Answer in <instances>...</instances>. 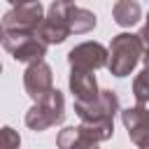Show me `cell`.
Listing matches in <instances>:
<instances>
[{
    "label": "cell",
    "instance_id": "cell-20",
    "mask_svg": "<svg viewBox=\"0 0 149 149\" xmlns=\"http://www.w3.org/2000/svg\"><path fill=\"white\" fill-rule=\"evenodd\" d=\"M65 2H72V0H65Z\"/></svg>",
    "mask_w": 149,
    "mask_h": 149
},
{
    "label": "cell",
    "instance_id": "cell-5",
    "mask_svg": "<svg viewBox=\"0 0 149 149\" xmlns=\"http://www.w3.org/2000/svg\"><path fill=\"white\" fill-rule=\"evenodd\" d=\"M37 35L47 44H61L72 35L70 23H68V2L65 0H54L49 5L42 23L37 26Z\"/></svg>",
    "mask_w": 149,
    "mask_h": 149
},
{
    "label": "cell",
    "instance_id": "cell-14",
    "mask_svg": "<svg viewBox=\"0 0 149 149\" xmlns=\"http://www.w3.org/2000/svg\"><path fill=\"white\" fill-rule=\"evenodd\" d=\"M133 98L135 102L149 105V65H144L133 79Z\"/></svg>",
    "mask_w": 149,
    "mask_h": 149
},
{
    "label": "cell",
    "instance_id": "cell-7",
    "mask_svg": "<svg viewBox=\"0 0 149 149\" xmlns=\"http://www.w3.org/2000/svg\"><path fill=\"white\" fill-rule=\"evenodd\" d=\"M44 19V7L40 0H30L23 5H12V9L2 16L5 30H37Z\"/></svg>",
    "mask_w": 149,
    "mask_h": 149
},
{
    "label": "cell",
    "instance_id": "cell-19",
    "mask_svg": "<svg viewBox=\"0 0 149 149\" xmlns=\"http://www.w3.org/2000/svg\"><path fill=\"white\" fill-rule=\"evenodd\" d=\"M2 40H5V26L0 23V44H2Z\"/></svg>",
    "mask_w": 149,
    "mask_h": 149
},
{
    "label": "cell",
    "instance_id": "cell-6",
    "mask_svg": "<svg viewBox=\"0 0 149 149\" xmlns=\"http://www.w3.org/2000/svg\"><path fill=\"white\" fill-rule=\"evenodd\" d=\"M119 112V95L112 88H100L95 100L79 102L74 100V114L79 121H114Z\"/></svg>",
    "mask_w": 149,
    "mask_h": 149
},
{
    "label": "cell",
    "instance_id": "cell-13",
    "mask_svg": "<svg viewBox=\"0 0 149 149\" xmlns=\"http://www.w3.org/2000/svg\"><path fill=\"white\" fill-rule=\"evenodd\" d=\"M112 16L121 28H130L142 19V7L137 0H116L112 7Z\"/></svg>",
    "mask_w": 149,
    "mask_h": 149
},
{
    "label": "cell",
    "instance_id": "cell-10",
    "mask_svg": "<svg viewBox=\"0 0 149 149\" xmlns=\"http://www.w3.org/2000/svg\"><path fill=\"white\" fill-rule=\"evenodd\" d=\"M68 63H70V68L100 70L107 65V47H102L100 42H81L70 49Z\"/></svg>",
    "mask_w": 149,
    "mask_h": 149
},
{
    "label": "cell",
    "instance_id": "cell-11",
    "mask_svg": "<svg viewBox=\"0 0 149 149\" xmlns=\"http://www.w3.org/2000/svg\"><path fill=\"white\" fill-rule=\"evenodd\" d=\"M95 70H86V68H70V91L74 95V100L79 102H88V100H95L100 88H98V81H95Z\"/></svg>",
    "mask_w": 149,
    "mask_h": 149
},
{
    "label": "cell",
    "instance_id": "cell-16",
    "mask_svg": "<svg viewBox=\"0 0 149 149\" xmlns=\"http://www.w3.org/2000/svg\"><path fill=\"white\" fill-rule=\"evenodd\" d=\"M137 35H140V40H142L144 49H149V14H147V19H144V26H142V30H140Z\"/></svg>",
    "mask_w": 149,
    "mask_h": 149
},
{
    "label": "cell",
    "instance_id": "cell-9",
    "mask_svg": "<svg viewBox=\"0 0 149 149\" xmlns=\"http://www.w3.org/2000/svg\"><path fill=\"white\" fill-rule=\"evenodd\" d=\"M23 88L33 100L44 98L54 88V74H51V68L44 63V58L28 63V68L23 72Z\"/></svg>",
    "mask_w": 149,
    "mask_h": 149
},
{
    "label": "cell",
    "instance_id": "cell-3",
    "mask_svg": "<svg viewBox=\"0 0 149 149\" xmlns=\"http://www.w3.org/2000/svg\"><path fill=\"white\" fill-rule=\"evenodd\" d=\"M63 119H65V98L58 88H51L44 98L33 100V107L26 112V126L35 133L63 123Z\"/></svg>",
    "mask_w": 149,
    "mask_h": 149
},
{
    "label": "cell",
    "instance_id": "cell-2",
    "mask_svg": "<svg viewBox=\"0 0 149 149\" xmlns=\"http://www.w3.org/2000/svg\"><path fill=\"white\" fill-rule=\"evenodd\" d=\"M114 135V121H81L79 126H65L56 144L61 149H86L95 147Z\"/></svg>",
    "mask_w": 149,
    "mask_h": 149
},
{
    "label": "cell",
    "instance_id": "cell-15",
    "mask_svg": "<svg viewBox=\"0 0 149 149\" xmlns=\"http://www.w3.org/2000/svg\"><path fill=\"white\" fill-rule=\"evenodd\" d=\"M21 144V135L12 126H0V149H16Z\"/></svg>",
    "mask_w": 149,
    "mask_h": 149
},
{
    "label": "cell",
    "instance_id": "cell-12",
    "mask_svg": "<svg viewBox=\"0 0 149 149\" xmlns=\"http://www.w3.org/2000/svg\"><path fill=\"white\" fill-rule=\"evenodd\" d=\"M68 23H70V30L74 35H84V33H91L98 21H95V14L91 9H84V7L68 2Z\"/></svg>",
    "mask_w": 149,
    "mask_h": 149
},
{
    "label": "cell",
    "instance_id": "cell-4",
    "mask_svg": "<svg viewBox=\"0 0 149 149\" xmlns=\"http://www.w3.org/2000/svg\"><path fill=\"white\" fill-rule=\"evenodd\" d=\"M2 47L19 63L42 61L47 56V42L37 35V30H5Z\"/></svg>",
    "mask_w": 149,
    "mask_h": 149
},
{
    "label": "cell",
    "instance_id": "cell-21",
    "mask_svg": "<svg viewBox=\"0 0 149 149\" xmlns=\"http://www.w3.org/2000/svg\"><path fill=\"white\" fill-rule=\"evenodd\" d=\"M0 72H2V65H0Z\"/></svg>",
    "mask_w": 149,
    "mask_h": 149
},
{
    "label": "cell",
    "instance_id": "cell-8",
    "mask_svg": "<svg viewBox=\"0 0 149 149\" xmlns=\"http://www.w3.org/2000/svg\"><path fill=\"white\" fill-rule=\"evenodd\" d=\"M121 121L123 128L128 130V137L135 147L149 149V105H133L121 109Z\"/></svg>",
    "mask_w": 149,
    "mask_h": 149
},
{
    "label": "cell",
    "instance_id": "cell-1",
    "mask_svg": "<svg viewBox=\"0 0 149 149\" xmlns=\"http://www.w3.org/2000/svg\"><path fill=\"white\" fill-rule=\"evenodd\" d=\"M144 54V44L140 40V35L133 33H119L112 37L109 47H107V70L114 77H128L135 65L142 61Z\"/></svg>",
    "mask_w": 149,
    "mask_h": 149
},
{
    "label": "cell",
    "instance_id": "cell-18",
    "mask_svg": "<svg viewBox=\"0 0 149 149\" xmlns=\"http://www.w3.org/2000/svg\"><path fill=\"white\" fill-rule=\"evenodd\" d=\"M9 5H23V2H30V0H7Z\"/></svg>",
    "mask_w": 149,
    "mask_h": 149
},
{
    "label": "cell",
    "instance_id": "cell-17",
    "mask_svg": "<svg viewBox=\"0 0 149 149\" xmlns=\"http://www.w3.org/2000/svg\"><path fill=\"white\" fill-rule=\"evenodd\" d=\"M142 63L149 65V49H144V54H142Z\"/></svg>",
    "mask_w": 149,
    "mask_h": 149
}]
</instances>
